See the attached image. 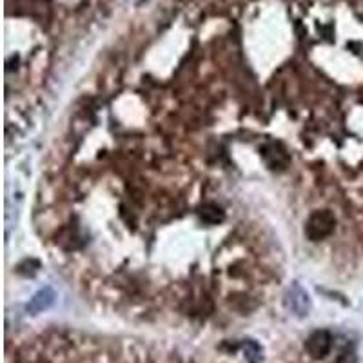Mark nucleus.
I'll list each match as a JSON object with an SVG mask.
<instances>
[{
	"instance_id": "4",
	"label": "nucleus",
	"mask_w": 363,
	"mask_h": 363,
	"mask_svg": "<svg viewBox=\"0 0 363 363\" xmlns=\"http://www.w3.org/2000/svg\"><path fill=\"white\" fill-rule=\"evenodd\" d=\"M55 300H57V292H55L51 287H44V289L38 290L32 300H29L26 309L27 312H32V314H38V312L47 311L49 307H53Z\"/></svg>"
},
{
	"instance_id": "1",
	"label": "nucleus",
	"mask_w": 363,
	"mask_h": 363,
	"mask_svg": "<svg viewBox=\"0 0 363 363\" xmlns=\"http://www.w3.org/2000/svg\"><path fill=\"white\" fill-rule=\"evenodd\" d=\"M334 225H336V218L331 211H316L307 220L305 234L312 242H318V240H323L329 234H332Z\"/></svg>"
},
{
	"instance_id": "3",
	"label": "nucleus",
	"mask_w": 363,
	"mask_h": 363,
	"mask_svg": "<svg viewBox=\"0 0 363 363\" xmlns=\"http://www.w3.org/2000/svg\"><path fill=\"white\" fill-rule=\"evenodd\" d=\"M286 307L296 316H307L311 311V300L305 290L301 289L298 284L290 287L286 295Z\"/></svg>"
},
{
	"instance_id": "2",
	"label": "nucleus",
	"mask_w": 363,
	"mask_h": 363,
	"mask_svg": "<svg viewBox=\"0 0 363 363\" xmlns=\"http://www.w3.org/2000/svg\"><path fill=\"white\" fill-rule=\"evenodd\" d=\"M332 349V336L329 331H314L311 336L307 338L305 351L309 356L314 360L325 358Z\"/></svg>"
},
{
	"instance_id": "6",
	"label": "nucleus",
	"mask_w": 363,
	"mask_h": 363,
	"mask_svg": "<svg viewBox=\"0 0 363 363\" xmlns=\"http://www.w3.org/2000/svg\"><path fill=\"white\" fill-rule=\"evenodd\" d=\"M336 363H358V356L354 351H345L338 356Z\"/></svg>"
},
{
	"instance_id": "5",
	"label": "nucleus",
	"mask_w": 363,
	"mask_h": 363,
	"mask_svg": "<svg viewBox=\"0 0 363 363\" xmlns=\"http://www.w3.org/2000/svg\"><path fill=\"white\" fill-rule=\"evenodd\" d=\"M200 216H202L203 222L208 223H218L223 220V211L218 205H213V203H208L203 205L202 211H200Z\"/></svg>"
}]
</instances>
